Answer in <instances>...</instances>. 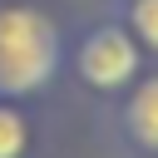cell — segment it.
Masks as SVG:
<instances>
[{
	"instance_id": "6da1fadb",
	"label": "cell",
	"mask_w": 158,
	"mask_h": 158,
	"mask_svg": "<svg viewBox=\"0 0 158 158\" xmlns=\"http://www.w3.org/2000/svg\"><path fill=\"white\" fill-rule=\"evenodd\" d=\"M59 69V30L35 5H0V99L40 94Z\"/></svg>"
},
{
	"instance_id": "7a4b0ae2",
	"label": "cell",
	"mask_w": 158,
	"mask_h": 158,
	"mask_svg": "<svg viewBox=\"0 0 158 158\" xmlns=\"http://www.w3.org/2000/svg\"><path fill=\"white\" fill-rule=\"evenodd\" d=\"M74 74L99 89V94H114L123 89L133 74H138V40L123 30V25H99L79 40L74 49Z\"/></svg>"
},
{
	"instance_id": "3957f363",
	"label": "cell",
	"mask_w": 158,
	"mask_h": 158,
	"mask_svg": "<svg viewBox=\"0 0 158 158\" xmlns=\"http://www.w3.org/2000/svg\"><path fill=\"white\" fill-rule=\"evenodd\" d=\"M123 128L143 153H158V74L143 79L123 104Z\"/></svg>"
},
{
	"instance_id": "277c9868",
	"label": "cell",
	"mask_w": 158,
	"mask_h": 158,
	"mask_svg": "<svg viewBox=\"0 0 158 158\" xmlns=\"http://www.w3.org/2000/svg\"><path fill=\"white\" fill-rule=\"evenodd\" d=\"M30 148V118L0 99V158H25Z\"/></svg>"
},
{
	"instance_id": "5b68a950",
	"label": "cell",
	"mask_w": 158,
	"mask_h": 158,
	"mask_svg": "<svg viewBox=\"0 0 158 158\" xmlns=\"http://www.w3.org/2000/svg\"><path fill=\"white\" fill-rule=\"evenodd\" d=\"M128 35L158 49V0H133L128 5Z\"/></svg>"
}]
</instances>
